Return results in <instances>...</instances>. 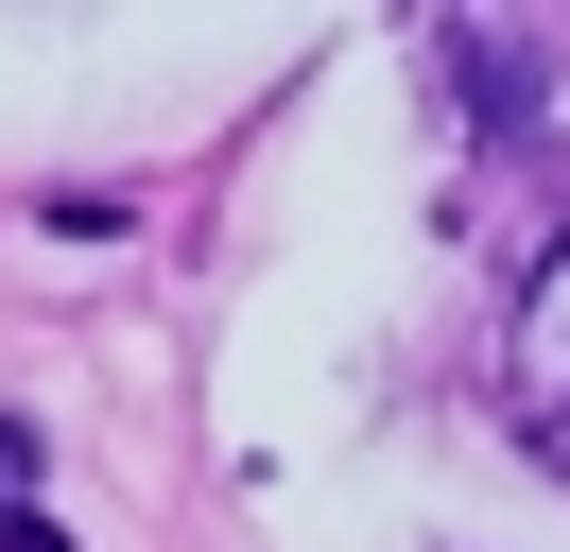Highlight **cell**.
Segmentation results:
<instances>
[{
  "mask_svg": "<svg viewBox=\"0 0 570 552\" xmlns=\"http://www.w3.org/2000/svg\"><path fill=\"white\" fill-rule=\"evenodd\" d=\"M501 397H519V448L570 483V225H553V259H535V294H519V363H501Z\"/></svg>",
  "mask_w": 570,
  "mask_h": 552,
  "instance_id": "cell-1",
  "label": "cell"
},
{
  "mask_svg": "<svg viewBox=\"0 0 570 552\" xmlns=\"http://www.w3.org/2000/svg\"><path fill=\"white\" fill-rule=\"evenodd\" d=\"M0 518H36V432L0 414Z\"/></svg>",
  "mask_w": 570,
  "mask_h": 552,
  "instance_id": "cell-2",
  "label": "cell"
},
{
  "mask_svg": "<svg viewBox=\"0 0 570 552\" xmlns=\"http://www.w3.org/2000/svg\"><path fill=\"white\" fill-rule=\"evenodd\" d=\"M0 552H70V535H52V518H0Z\"/></svg>",
  "mask_w": 570,
  "mask_h": 552,
  "instance_id": "cell-3",
  "label": "cell"
}]
</instances>
